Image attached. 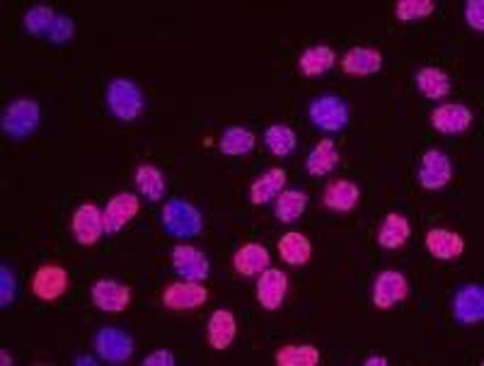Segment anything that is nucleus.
<instances>
[{"instance_id":"7","label":"nucleus","mask_w":484,"mask_h":366,"mask_svg":"<svg viewBox=\"0 0 484 366\" xmlns=\"http://www.w3.org/2000/svg\"><path fill=\"white\" fill-rule=\"evenodd\" d=\"M409 296V281L398 269H385L373 281V306L380 310H390L407 301Z\"/></svg>"},{"instance_id":"1","label":"nucleus","mask_w":484,"mask_h":366,"mask_svg":"<svg viewBox=\"0 0 484 366\" xmlns=\"http://www.w3.org/2000/svg\"><path fill=\"white\" fill-rule=\"evenodd\" d=\"M163 229L172 238H197L204 233V214L182 199H170L163 207Z\"/></svg>"},{"instance_id":"15","label":"nucleus","mask_w":484,"mask_h":366,"mask_svg":"<svg viewBox=\"0 0 484 366\" xmlns=\"http://www.w3.org/2000/svg\"><path fill=\"white\" fill-rule=\"evenodd\" d=\"M138 208H141V201H138V197H136L134 192L115 194V197L107 201V207L102 208V211H105V233H107V236L119 233L128 221H134Z\"/></svg>"},{"instance_id":"29","label":"nucleus","mask_w":484,"mask_h":366,"mask_svg":"<svg viewBox=\"0 0 484 366\" xmlns=\"http://www.w3.org/2000/svg\"><path fill=\"white\" fill-rule=\"evenodd\" d=\"M274 201V216L281 223H296L308 208V194L300 189H284Z\"/></svg>"},{"instance_id":"10","label":"nucleus","mask_w":484,"mask_h":366,"mask_svg":"<svg viewBox=\"0 0 484 366\" xmlns=\"http://www.w3.org/2000/svg\"><path fill=\"white\" fill-rule=\"evenodd\" d=\"M172 267H175V272L187 281H207L208 274H211V262L199 248H194V245H175L170 252Z\"/></svg>"},{"instance_id":"5","label":"nucleus","mask_w":484,"mask_h":366,"mask_svg":"<svg viewBox=\"0 0 484 366\" xmlns=\"http://www.w3.org/2000/svg\"><path fill=\"white\" fill-rule=\"evenodd\" d=\"M71 287V277H68V269L56 262H49V265L36 267L35 277H32V294L44 303L58 301L61 296H66Z\"/></svg>"},{"instance_id":"6","label":"nucleus","mask_w":484,"mask_h":366,"mask_svg":"<svg viewBox=\"0 0 484 366\" xmlns=\"http://www.w3.org/2000/svg\"><path fill=\"white\" fill-rule=\"evenodd\" d=\"M71 233L83 248H93L105 233V211L95 201L80 204L71 216Z\"/></svg>"},{"instance_id":"14","label":"nucleus","mask_w":484,"mask_h":366,"mask_svg":"<svg viewBox=\"0 0 484 366\" xmlns=\"http://www.w3.org/2000/svg\"><path fill=\"white\" fill-rule=\"evenodd\" d=\"M472 119H475L472 109L468 105H460V102H449V105H441L431 112V127L439 134H449V137H456V134L470 129Z\"/></svg>"},{"instance_id":"40","label":"nucleus","mask_w":484,"mask_h":366,"mask_svg":"<svg viewBox=\"0 0 484 366\" xmlns=\"http://www.w3.org/2000/svg\"><path fill=\"white\" fill-rule=\"evenodd\" d=\"M0 364L3 366L13 364V357H10V352H7V350H0Z\"/></svg>"},{"instance_id":"37","label":"nucleus","mask_w":484,"mask_h":366,"mask_svg":"<svg viewBox=\"0 0 484 366\" xmlns=\"http://www.w3.org/2000/svg\"><path fill=\"white\" fill-rule=\"evenodd\" d=\"M0 281H3V284H0V303L7 309V306L15 301V277L13 272L7 269V265L0 267Z\"/></svg>"},{"instance_id":"34","label":"nucleus","mask_w":484,"mask_h":366,"mask_svg":"<svg viewBox=\"0 0 484 366\" xmlns=\"http://www.w3.org/2000/svg\"><path fill=\"white\" fill-rule=\"evenodd\" d=\"M436 10L434 0H399L395 5V17L402 22L424 20Z\"/></svg>"},{"instance_id":"8","label":"nucleus","mask_w":484,"mask_h":366,"mask_svg":"<svg viewBox=\"0 0 484 366\" xmlns=\"http://www.w3.org/2000/svg\"><path fill=\"white\" fill-rule=\"evenodd\" d=\"M310 122L322 131H342L349 124V107L337 95H322L310 105Z\"/></svg>"},{"instance_id":"11","label":"nucleus","mask_w":484,"mask_h":366,"mask_svg":"<svg viewBox=\"0 0 484 366\" xmlns=\"http://www.w3.org/2000/svg\"><path fill=\"white\" fill-rule=\"evenodd\" d=\"M255 294L257 303H259L264 310H278L284 306L286 294H288V274L277 269V267L264 269V272L257 277Z\"/></svg>"},{"instance_id":"30","label":"nucleus","mask_w":484,"mask_h":366,"mask_svg":"<svg viewBox=\"0 0 484 366\" xmlns=\"http://www.w3.org/2000/svg\"><path fill=\"white\" fill-rule=\"evenodd\" d=\"M255 146H257V137L252 131L245 129V127H228V129L223 131L218 148H221L223 156H233V158H237V156H247V153L255 151Z\"/></svg>"},{"instance_id":"36","label":"nucleus","mask_w":484,"mask_h":366,"mask_svg":"<svg viewBox=\"0 0 484 366\" xmlns=\"http://www.w3.org/2000/svg\"><path fill=\"white\" fill-rule=\"evenodd\" d=\"M465 22L475 32H484V3L482 0H468L465 3Z\"/></svg>"},{"instance_id":"17","label":"nucleus","mask_w":484,"mask_h":366,"mask_svg":"<svg viewBox=\"0 0 484 366\" xmlns=\"http://www.w3.org/2000/svg\"><path fill=\"white\" fill-rule=\"evenodd\" d=\"M361 201V187L351 180H332L322 192V204L337 214H349Z\"/></svg>"},{"instance_id":"31","label":"nucleus","mask_w":484,"mask_h":366,"mask_svg":"<svg viewBox=\"0 0 484 366\" xmlns=\"http://www.w3.org/2000/svg\"><path fill=\"white\" fill-rule=\"evenodd\" d=\"M264 144H267L271 156L286 158V156H291L296 151L298 138H296V131L288 124H271L269 129L264 131Z\"/></svg>"},{"instance_id":"28","label":"nucleus","mask_w":484,"mask_h":366,"mask_svg":"<svg viewBox=\"0 0 484 366\" xmlns=\"http://www.w3.org/2000/svg\"><path fill=\"white\" fill-rule=\"evenodd\" d=\"M417 87H419V93L427 97V100H443V97H449L450 95V78L449 73L441 71V68H436V66H424L417 73Z\"/></svg>"},{"instance_id":"9","label":"nucleus","mask_w":484,"mask_h":366,"mask_svg":"<svg viewBox=\"0 0 484 366\" xmlns=\"http://www.w3.org/2000/svg\"><path fill=\"white\" fill-rule=\"evenodd\" d=\"M95 352L107 364H126L134 357V340L119 328H102L95 335Z\"/></svg>"},{"instance_id":"20","label":"nucleus","mask_w":484,"mask_h":366,"mask_svg":"<svg viewBox=\"0 0 484 366\" xmlns=\"http://www.w3.org/2000/svg\"><path fill=\"white\" fill-rule=\"evenodd\" d=\"M233 267L240 277H259L271 267V255L262 243H247L236 250Z\"/></svg>"},{"instance_id":"13","label":"nucleus","mask_w":484,"mask_h":366,"mask_svg":"<svg viewBox=\"0 0 484 366\" xmlns=\"http://www.w3.org/2000/svg\"><path fill=\"white\" fill-rule=\"evenodd\" d=\"M450 178H453V163L446 153L434 148V151H427L421 156L419 185L424 189H429V192L443 189L450 182Z\"/></svg>"},{"instance_id":"2","label":"nucleus","mask_w":484,"mask_h":366,"mask_svg":"<svg viewBox=\"0 0 484 366\" xmlns=\"http://www.w3.org/2000/svg\"><path fill=\"white\" fill-rule=\"evenodd\" d=\"M107 107L119 122H134L143 115L146 109V97L143 90L136 86L134 80L116 78L107 86Z\"/></svg>"},{"instance_id":"4","label":"nucleus","mask_w":484,"mask_h":366,"mask_svg":"<svg viewBox=\"0 0 484 366\" xmlns=\"http://www.w3.org/2000/svg\"><path fill=\"white\" fill-rule=\"evenodd\" d=\"M163 306L172 313H187V310L201 309L208 301V289L201 281H172L163 289Z\"/></svg>"},{"instance_id":"19","label":"nucleus","mask_w":484,"mask_h":366,"mask_svg":"<svg viewBox=\"0 0 484 366\" xmlns=\"http://www.w3.org/2000/svg\"><path fill=\"white\" fill-rule=\"evenodd\" d=\"M383 68V54L373 46H354L342 56V71L347 76H376Z\"/></svg>"},{"instance_id":"39","label":"nucleus","mask_w":484,"mask_h":366,"mask_svg":"<svg viewBox=\"0 0 484 366\" xmlns=\"http://www.w3.org/2000/svg\"><path fill=\"white\" fill-rule=\"evenodd\" d=\"M363 364L366 366H385L388 364V360H385V357H368V360L363 361Z\"/></svg>"},{"instance_id":"24","label":"nucleus","mask_w":484,"mask_h":366,"mask_svg":"<svg viewBox=\"0 0 484 366\" xmlns=\"http://www.w3.org/2000/svg\"><path fill=\"white\" fill-rule=\"evenodd\" d=\"M277 248L281 259L291 267L308 265L310 258H313V243L308 240V236L298 233V230H288V233H284V236L278 238Z\"/></svg>"},{"instance_id":"3","label":"nucleus","mask_w":484,"mask_h":366,"mask_svg":"<svg viewBox=\"0 0 484 366\" xmlns=\"http://www.w3.org/2000/svg\"><path fill=\"white\" fill-rule=\"evenodd\" d=\"M39 119H42V109L39 102L20 97L13 100L3 112V134L10 138H27L39 129Z\"/></svg>"},{"instance_id":"38","label":"nucleus","mask_w":484,"mask_h":366,"mask_svg":"<svg viewBox=\"0 0 484 366\" xmlns=\"http://www.w3.org/2000/svg\"><path fill=\"white\" fill-rule=\"evenodd\" d=\"M175 354L170 350H156L150 352L146 360H143V366H175Z\"/></svg>"},{"instance_id":"22","label":"nucleus","mask_w":484,"mask_h":366,"mask_svg":"<svg viewBox=\"0 0 484 366\" xmlns=\"http://www.w3.org/2000/svg\"><path fill=\"white\" fill-rule=\"evenodd\" d=\"M286 180H288V173L284 168H271L264 175H259L252 185H249V201L255 207H262V204H269L284 192Z\"/></svg>"},{"instance_id":"12","label":"nucleus","mask_w":484,"mask_h":366,"mask_svg":"<svg viewBox=\"0 0 484 366\" xmlns=\"http://www.w3.org/2000/svg\"><path fill=\"white\" fill-rule=\"evenodd\" d=\"M90 299H93L95 309L102 313H124L131 306V289L116 280H97L90 289Z\"/></svg>"},{"instance_id":"23","label":"nucleus","mask_w":484,"mask_h":366,"mask_svg":"<svg viewBox=\"0 0 484 366\" xmlns=\"http://www.w3.org/2000/svg\"><path fill=\"white\" fill-rule=\"evenodd\" d=\"M337 66V54L332 46L328 44H315V46H308L298 58V71L306 76V78H318V76H325Z\"/></svg>"},{"instance_id":"21","label":"nucleus","mask_w":484,"mask_h":366,"mask_svg":"<svg viewBox=\"0 0 484 366\" xmlns=\"http://www.w3.org/2000/svg\"><path fill=\"white\" fill-rule=\"evenodd\" d=\"M427 250L436 259H456L465 252V238L456 230L431 229L427 233Z\"/></svg>"},{"instance_id":"18","label":"nucleus","mask_w":484,"mask_h":366,"mask_svg":"<svg viewBox=\"0 0 484 366\" xmlns=\"http://www.w3.org/2000/svg\"><path fill=\"white\" fill-rule=\"evenodd\" d=\"M237 335V320L233 316V310L218 309L211 313L207 325V340L208 345L214 347L216 352H223L233 345V340Z\"/></svg>"},{"instance_id":"32","label":"nucleus","mask_w":484,"mask_h":366,"mask_svg":"<svg viewBox=\"0 0 484 366\" xmlns=\"http://www.w3.org/2000/svg\"><path fill=\"white\" fill-rule=\"evenodd\" d=\"M274 361L278 366H318L320 364V350L315 345H284L277 350Z\"/></svg>"},{"instance_id":"33","label":"nucleus","mask_w":484,"mask_h":366,"mask_svg":"<svg viewBox=\"0 0 484 366\" xmlns=\"http://www.w3.org/2000/svg\"><path fill=\"white\" fill-rule=\"evenodd\" d=\"M58 15L51 5H36L25 15V29L29 35H49L51 25L56 22Z\"/></svg>"},{"instance_id":"16","label":"nucleus","mask_w":484,"mask_h":366,"mask_svg":"<svg viewBox=\"0 0 484 366\" xmlns=\"http://www.w3.org/2000/svg\"><path fill=\"white\" fill-rule=\"evenodd\" d=\"M453 316L465 325H478L484 318V287L468 284L460 287L453 296Z\"/></svg>"},{"instance_id":"25","label":"nucleus","mask_w":484,"mask_h":366,"mask_svg":"<svg viewBox=\"0 0 484 366\" xmlns=\"http://www.w3.org/2000/svg\"><path fill=\"white\" fill-rule=\"evenodd\" d=\"M339 166V148L332 138H322L320 144H315V148L308 153L306 170L313 178H325L335 168Z\"/></svg>"},{"instance_id":"35","label":"nucleus","mask_w":484,"mask_h":366,"mask_svg":"<svg viewBox=\"0 0 484 366\" xmlns=\"http://www.w3.org/2000/svg\"><path fill=\"white\" fill-rule=\"evenodd\" d=\"M73 35H76V25H73L71 17H66V15H58L56 22L51 25L49 29V39L54 44H66L71 42Z\"/></svg>"},{"instance_id":"27","label":"nucleus","mask_w":484,"mask_h":366,"mask_svg":"<svg viewBox=\"0 0 484 366\" xmlns=\"http://www.w3.org/2000/svg\"><path fill=\"white\" fill-rule=\"evenodd\" d=\"M134 182L138 187V192L150 201H163L165 192H167V182H165L163 170L153 163H141L136 168Z\"/></svg>"},{"instance_id":"26","label":"nucleus","mask_w":484,"mask_h":366,"mask_svg":"<svg viewBox=\"0 0 484 366\" xmlns=\"http://www.w3.org/2000/svg\"><path fill=\"white\" fill-rule=\"evenodd\" d=\"M409 236H412V226L407 221V216L392 211V214L385 216L383 226H380L378 245L385 248V250H399L409 240Z\"/></svg>"}]
</instances>
